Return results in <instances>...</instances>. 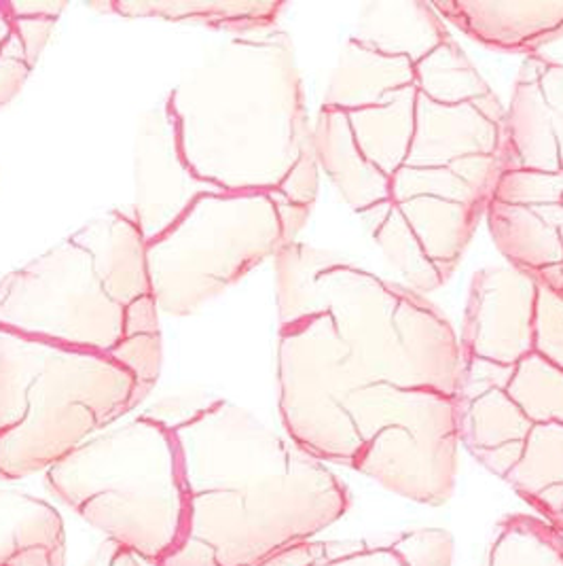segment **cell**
<instances>
[{"instance_id":"7402d4cb","label":"cell","mask_w":563,"mask_h":566,"mask_svg":"<svg viewBox=\"0 0 563 566\" xmlns=\"http://www.w3.org/2000/svg\"><path fill=\"white\" fill-rule=\"evenodd\" d=\"M87 566H140L136 560V554L129 552L117 541L106 539L100 543V547L94 552Z\"/></svg>"},{"instance_id":"6da1fadb","label":"cell","mask_w":563,"mask_h":566,"mask_svg":"<svg viewBox=\"0 0 563 566\" xmlns=\"http://www.w3.org/2000/svg\"><path fill=\"white\" fill-rule=\"evenodd\" d=\"M507 111L431 2H369L316 117L318 166L401 276L447 283L504 168Z\"/></svg>"},{"instance_id":"8992f818","label":"cell","mask_w":563,"mask_h":566,"mask_svg":"<svg viewBox=\"0 0 563 566\" xmlns=\"http://www.w3.org/2000/svg\"><path fill=\"white\" fill-rule=\"evenodd\" d=\"M145 399L115 360L0 327V475L50 469Z\"/></svg>"},{"instance_id":"ffe728a7","label":"cell","mask_w":563,"mask_h":566,"mask_svg":"<svg viewBox=\"0 0 563 566\" xmlns=\"http://www.w3.org/2000/svg\"><path fill=\"white\" fill-rule=\"evenodd\" d=\"M403 566H452L454 541L447 531H413L387 543Z\"/></svg>"},{"instance_id":"d4e9b609","label":"cell","mask_w":563,"mask_h":566,"mask_svg":"<svg viewBox=\"0 0 563 566\" xmlns=\"http://www.w3.org/2000/svg\"><path fill=\"white\" fill-rule=\"evenodd\" d=\"M555 528H557V531H560V533H562V531H563V514H562V517H560V522H557V524H555Z\"/></svg>"},{"instance_id":"9c48e42d","label":"cell","mask_w":563,"mask_h":566,"mask_svg":"<svg viewBox=\"0 0 563 566\" xmlns=\"http://www.w3.org/2000/svg\"><path fill=\"white\" fill-rule=\"evenodd\" d=\"M486 217L512 268L563 297V172H502Z\"/></svg>"},{"instance_id":"5bb4252c","label":"cell","mask_w":563,"mask_h":566,"mask_svg":"<svg viewBox=\"0 0 563 566\" xmlns=\"http://www.w3.org/2000/svg\"><path fill=\"white\" fill-rule=\"evenodd\" d=\"M124 18H153L166 22L204 24L231 34H251L272 30L278 22L284 2L256 0H113L94 4Z\"/></svg>"},{"instance_id":"e0dca14e","label":"cell","mask_w":563,"mask_h":566,"mask_svg":"<svg viewBox=\"0 0 563 566\" xmlns=\"http://www.w3.org/2000/svg\"><path fill=\"white\" fill-rule=\"evenodd\" d=\"M39 547H64L62 517L26 492L0 490V566Z\"/></svg>"},{"instance_id":"ac0fdd59","label":"cell","mask_w":563,"mask_h":566,"mask_svg":"<svg viewBox=\"0 0 563 566\" xmlns=\"http://www.w3.org/2000/svg\"><path fill=\"white\" fill-rule=\"evenodd\" d=\"M486 566H563V535L532 515H512L498 526Z\"/></svg>"},{"instance_id":"cb8c5ba5","label":"cell","mask_w":563,"mask_h":566,"mask_svg":"<svg viewBox=\"0 0 563 566\" xmlns=\"http://www.w3.org/2000/svg\"><path fill=\"white\" fill-rule=\"evenodd\" d=\"M9 30H11V7H9V0H0V45L9 36Z\"/></svg>"},{"instance_id":"603a6c76","label":"cell","mask_w":563,"mask_h":566,"mask_svg":"<svg viewBox=\"0 0 563 566\" xmlns=\"http://www.w3.org/2000/svg\"><path fill=\"white\" fill-rule=\"evenodd\" d=\"M66 549L64 547H39L20 554L4 566H64Z\"/></svg>"},{"instance_id":"277c9868","label":"cell","mask_w":563,"mask_h":566,"mask_svg":"<svg viewBox=\"0 0 563 566\" xmlns=\"http://www.w3.org/2000/svg\"><path fill=\"white\" fill-rule=\"evenodd\" d=\"M163 103L193 175L219 191L272 198L297 238L316 205L320 166L288 34L231 36Z\"/></svg>"},{"instance_id":"52a82bcc","label":"cell","mask_w":563,"mask_h":566,"mask_svg":"<svg viewBox=\"0 0 563 566\" xmlns=\"http://www.w3.org/2000/svg\"><path fill=\"white\" fill-rule=\"evenodd\" d=\"M45 480L81 517L151 565L166 560L184 535L179 446L145 413L83 441L47 469Z\"/></svg>"},{"instance_id":"d6986e66","label":"cell","mask_w":563,"mask_h":566,"mask_svg":"<svg viewBox=\"0 0 563 566\" xmlns=\"http://www.w3.org/2000/svg\"><path fill=\"white\" fill-rule=\"evenodd\" d=\"M534 353L563 371V297L538 283L534 310Z\"/></svg>"},{"instance_id":"30bf717a","label":"cell","mask_w":563,"mask_h":566,"mask_svg":"<svg viewBox=\"0 0 563 566\" xmlns=\"http://www.w3.org/2000/svg\"><path fill=\"white\" fill-rule=\"evenodd\" d=\"M134 223L145 244L170 230L208 191L180 154L174 122L166 103L140 117L134 143Z\"/></svg>"},{"instance_id":"7a4b0ae2","label":"cell","mask_w":563,"mask_h":566,"mask_svg":"<svg viewBox=\"0 0 563 566\" xmlns=\"http://www.w3.org/2000/svg\"><path fill=\"white\" fill-rule=\"evenodd\" d=\"M278 385L290 439L417 503L443 505L458 471L460 339L424 297L348 259L276 253Z\"/></svg>"},{"instance_id":"ba28073f","label":"cell","mask_w":563,"mask_h":566,"mask_svg":"<svg viewBox=\"0 0 563 566\" xmlns=\"http://www.w3.org/2000/svg\"><path fill=\"white\" fill-rule=\"evenodd\" d=\"M282 208L267 196L208 191L145 244L159 312L184 316L293 242Z\"/></svg>"},{"instance_id":"7c38bea8","label":"cell","mask_w":563,"mask_h":566,"mask_svg":"<svg viewBox=\"0 0 563 566\" xmlns=\"http://www.w3.org/2000/svg\"><path fill=\"white\" fill-rule=\"evenodd\" d=\"M502 172H563V64L528 55L507 108Z\"/></svg>"},{"instance_id":"5b68a950","label":"cell","mask_w":563,"mask_h":566,"mask_svg":"<svg viewBox=\"0 0 563 566\" xmlns=\"http://www.w3.org/2000/svg\"><path fill=\"white\" fill-rule=\"evenodd\" d=\"M0 327L115 360L147 397L161 369V332L134 217L108 210L7 274Z\"/></svg>"},{"instance_id":"2e32d148","label":"cell","mask_w":563,"mask_h":566,"mask_svg":"<svg viewBox=\"0 0 563 566\" xmlns=\"http://www.w3.org/2000/svg\"><path fill=\"white\" fill-rule=\"evenodd\" d=\"M11 30L0 45V108L11 103L52 39L66 2L9 0Z\"/></svg>"},{"instance_id":"4fadbf2b","label":"cell","mask_w":563,"mask_h":566,"mask_svg":"<svg viewBox=\"0 0 563 566\" xmlns=\"http://www.w3.org/2000/svg\"><path fill=\"white\" fill-rule=\"evenodd\" d=\"M433 11L472 41L491 50L537 55L563 39V2L534 0H445Z\"/></svg>"},{"instance_id":"9a60e30c","label":"cell","mask_w":563,"mask_h":566,"mask_svg":"<svg viewBox=\"0 0 563 566\" xmlns=\"http://www.w3.org/2000/svg\"><path fill=\"white\" fill-rule=\"evenodd\" d=\"M553 526L563 514V424H537L504 478Z\"/></svg>"},{"instance_id":"44dd1931","label":"cell","mask_w":563,"mask_h":566,"mask_svg":"<svg viewBox=\"0 0 563 566\" xmlns=\"http://www.w3.org/2000/svg\"><path fill=\"white\" fill-rule=\"evenodd\" d=\"M311 566H403L387 545L360 541H322V552Z\"/></svg>"},{"instance_id":"3957f363","label":"cell","mask_w":563,"mask_h":566,"mask_svg":"<svg viewBox=\"0 0 563 566\" xmlns=\"http://www.w3.org/2000/svg\"><path fill=\"white\" fill-rule=\"evenodd\" d=\"M179 446L187 524L157 566H258L348 512L346 486L293 439L227 399L170 429Z\"/></svg>"},{"instance_id":"8fae6325","label":"cell","mask_w":563,"mask_h":566,"mask_svg":"<svg viewBox=\"0 0 563 566\" xmlns=\"http://www.w3.org/2000/svg\"><path fill=\"white\" fill-rule=\"evenodd\" d=\"M538 281L504 265L481 270L466 306L461 359L511 365L532 353Z\"/></svg>"}]
</instances>
